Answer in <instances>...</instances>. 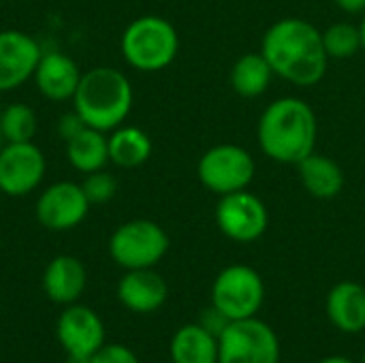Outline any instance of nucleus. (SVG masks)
<instances>
[{"instance_id":"nucleus-8","label":"nucleus","mask_w":365,"mask_h":363,"mask_svg":"<svg viewBox=\"0 0 365 363\" xmlns=\"http://www.w3.org/2000/svg\"><path fill=\"white\" fill-rule=\"evenodd\" d=\"M218 363H280V340L257 317L231 321L218 338Z\"/></svg>"},{"instance_id":"nucleus-13","label":"nucleus","mask_w":365,"mask_h":363,"mask_svg":"<svg viewBox=\"0 0 365 363\" xmlns=\"http://www.w3.org/2000/svg\"><path fill=\"white\" fill-rule=\"evenodd\" d=\"M43 49L34 36L21 30L0 32V92H11L34 77Z\"/></svg>"},{"instance_id":"nucleus-18","label":"nucleus","mask_w":365,"mask_h":363,"mask_svg":"<svg viewBox=\"0 0 365 363\" xmlns=\"http://www.w3.org/2000/svg\"><path fill=\"white\" fill-rule=\"evenodd\" d=\"M299 180L314 199H334L344 188V173L329 156L312 152L299 165Z\"/></svg>"},{"instance_id":"nucleus-33","label":"nucleus","mask_w":365,"mask_h":363,"mask_svg":"<svg viewBox=\"0 0 365 363\" xmlns=\"http://www.w3.org/2000/svg\"><path fill=\"white\" fill-rule=\"evenodd\" d=\"M0 111H2V109H0ZM0 139H2V133H0Z\"/></svg>"},{"instance_id":"nucleus-27","label":"nucleus","mask_w":365,"mask_h":363,"mask_svg":"<svg viewBox=\"0 0 365 363\" xmlns=\"http://www.w3.org/2000/svg\"><path fill=\"white\" fill-rule=\"evenodd\" d=\"M231 321L216 308V306H210V308H205L203 312H201V319H199V325L203 327V329H207L212 336H216V338H220V334L227 329V325H229Z\"/></svg>"},{"instance_id":"nucleus-5","label":"nucleus","mask_w":365,"mask_h":363,"mask_svg":"<svg viewBox=\"0 0 365 363\" xmlns=\"http://www.w3.org/2000/svg\"><path fill=\"white\" fill-rule=\"evenodd\" d=\"M169 250L167 231L148 218H135L120 225L109 237L111 259L128 270H150L158 265Z\"/></svg>"},{"instance_id":"nucleus-2","label":"nucleus","mask_w":365,"mask_h":363,"mask_svg":"<svg viewBox=\"0 0 365 363\" xmlns=\"http://www.w3.org/2000/svg\"><path fill=\"white\" fill-rule=\"evenodd\" d=\"M319 124L314 109L297 96L272 101L257 124V139L263 154L280 165H299L314 152Z\"/></svg>"},{"instance_id":"nucleus-23","label":"nucleus","mask_w":365,"mask_h":363,"mask_svg":"<svg viewBox=\"0 0 365 363\" xmlns=\"http://www.w3.org/2000/svg\"><path fill=\"white\" fill-rule=\"evenodd\" d=\"M36 113L26 103H13L0 111V133L6 143L32 141V137L36 135Z\"/></svg>"},{"instance_id":"nucleus-22","label":"nucleus","mask_w":365,"mask_h":363,"mask_svg":"<svg viewBox=\"0 0 365 363\" xmlns=\"http://www.w3.org/2000/svg\"><path fill=\"white\" fill-rule=\"evenodd\" d=\"M274 71L261 51L244 53L231 68V88L244 98H257L267 92Z\"/></svg>"},{"instance_id":"nucleus-9","label":"nucleus","mask_w":365,"mask_h":363,"mask_svg":"<svg viewBox=\"0 0 365 363\" xmlns=\"http://www.w3.org/2000/svg\"><path fill=\"white\" fill-rule=\"evenodd\" d=\"M214 216L220 233L237 244H252L261 240L269 227L265 203L248 188L222 195Z\"/></svg>"},{"instance_id":"nucleus-12","label":"nucleus","mask_w":365,"mask_h":363,"mask_svg":"<svg viewBox=\"0 0 365 363\" xmlns=\"http://www.w3.org/2000/svg\"><path fill=\"white\" fill-rule=\"evenodd\" d=\"M56 336L66 357L90 359L105 347V325L101 317L81 304H71L58 319Z\"/></svg>"},{"instance_id":"nucleus-24","label":"nucleus","mask_w":365,"mask_h":363,"mask_svg":"<svg viewBox=\"0 0 365 363\" xmlns=\"http://www.w3.org/2000/svg\"><path fill=\"white\" fill-rule=\"evenodd\" d=\"M323 45L329 58L334 60H346L353 58L361 49V32L359 26H353L349 21L331 24L323 32Z\"/></svg>"},{"instance_id":"nucleus-20","label":"nucleus","mask_w":365,"mask_h":363,"mask_svg":"<svg viewBox=\"0 0 365 363\" xmlns=\"http://www.w3.org/2000/svg\"><path fill=\"white\" fill-rule=\"evenodd\" d=\"M109 163L122 169H135L152 156V139L137 126H118L107 137Z\"/></svg>"},{"instance_id":"nucleus-3","label":"nucleus","mask_w":365,"mask_h":363,"mask_svg":"<svg viewBox=\"0 0 365 363\" xmlns=\"http://www.w3.org/2000/svg\"><path fill=\"white\" fill-rule=\"evenodd\" d=\"M133 86L128 77L113 66H96L81 75L73 96V111L86 126L109 133L128 118L133 109Z\"/></svg>"},{"instance_id":"nucleus-21","label":"nucleus","mask_w":365,"mask_h":363,"mask_svg":"<svg viewBox=\"0 0 365 363\" xmlns=\"http://www.w3.org/2000/svg\"><path fill=\"white\" fill-rule=\"evenodd\" d=\"M66 158L79 173H94L109 163V145L105 133L86 126L79 135L66 141Z\"/></svg>"},{"instance_id":"nucleus-17","label":"nucleus","mask_w":365,"mask_h":363,"mask_svg":"<svg viewBox=\"0 0 365 363\" xmlns=\"http://www.w3.org/2000/svg\"><path fill=\"white\" fill-rule=\"evenodd\" d=\"M325 312L331 325L342 334H359L365 329V287L353 280L331 287L325 300Z\"/></svg>"},{"instance_id":"nucleus-29","label":"nucleus","mask_w":365,"mask_h":363,"mask_svg":"<svg viewBox=\"0 0 365 363\" xmlns=\"http://www.w3.org/2000/svg\"><path fill=\"white\" fill-rule=\"evenodd\" d=\"M338 9H342L344 13L357 15V13H365V0H334Z\"/></svg>"},{"instance_id":"nucleus-30","label":"nucleus","mask_w":365,"mask_h":363,"mask_svg":"<svg viewBox=\"0 0 365 363\" xmlns=\"http://www.w3.org/2000/svg\"><path fill=\"white\" fill-rule=\"evenodd\" d=\"M319 363H355V362H353V359H349V357H342V355H331V357L321 359Z\"/></svg>"},{"instance_id":"nucleus-25","label":"nucleus","mask_w":365,"mask_h":363,"mask_svg":"<svg viewBox=\"0 0 365 363\" xmlns=\"http://www.w3.org/2000/svg\"><path fill=\"white\" fill-rule=\"evenodd\" d=\"M90 205H101V203H107L115 197L118 193V180L107 173V171H94V173H88L83 184H81Z\"/></svg>"},{"instance_id":"nucleus-16","label":"nucleus","mask_w":365,"mask_h":363,"mask_svg":"<svg viewBox=\"0 0 365 363\" xmlns=\"http://www.w3.org/2000/svg\"><path fill=\"white\" fill-rule=\"evenodd\" d=\"M86 285H88L86 267L79 259L71 255H60L51 259L43 272V291L53 304L60 306L77 304V300L86 291Z\"/></svg>"},{"instance_id":"nucleus-14","label":"nucleus","mask_w":365,"mask_h":363,"mask_svg":"<svg viewBox=\"0 0 365 363\" xmlns=\"http://www.w3.org/2000/svg\"><path fill=\"white\" fill-rule=\"evenodd\" d=\"M169 297V287L160 274L150 270H128L118 282V300L124 308L137 315H150L163 308Z\"/></svg>"},{"instance_id":"nucleus-10","label":"nucleus","mask_w":365,"mask_h":363,"mask_svg":"<svg viewBox=\"0 0 365 363\" xmlns=\"http://www.w3.org/2000/svg\"><path fill=\"white\" fill-rule=\"evenodd\" d=\"M45 171V154L32 141L6 143L0 150V193L6 197H26L36 190Z\"/></svg>"},{"instance_id":"nucleus-4","label":"nucleus","mask_w":365,"mask_h":363,"mask_svg":"<svg viewBox=\"0 0 365 363\" xmlns=\"http://www.w3.org/2000/svg\"><path fill=\"white\" fill-rule=\"evenodd\" d=\"M120 49L128 66L141 73L167 68L180 51L175 26L158 15H143L130 21L122 34Z\"/></svg>"},{"instance_id":"nucleus-15","label":"nucleus","mask_w":365,"mask_h":363,"mask_svg":"<svg viewBox=\"0 0 365 363\" xmlns=\"http://www.w3.org/2000/svg\"><path fill=\"white\" fill-rule=\"evenodd\" d=\"M81 75L83 73L71 56L60 51H43L34 71V83L38 92L49 101H73Z\"/></svg>"},{"instance_id":"nucleus-28","label":"nucleus","mask_w":365,"mask_h":363,"mask_svg":"<svg viewBox=\"0 0 365 363\" xmlns=\"http://www.w3.org/2000/svg\"><path fill=\"white\" fill-rule=\"evenodd\" d=\"M83 128H86V122H83L75 111L64 113V116L60 118V122H58V135H60V139H62L64 143L71 141L75 135H79Z\"/></svg>"},{"instance_id":"nucleus-32","label":"nucleus","mask_w":365,"mask_h":363,"mask_svg":"<svg viewBox=\"0 0 365 363\" xmlns=\"http://www.w3.org/2000/svg\"><path fill=\"white\" fill-rule=\"evenodd\" d=\"M359 363H365V353H364V357H361V362H359Z\"/></svg>"},{"instance_id":"nucleus-26","label":"nucleus","mask_w":365,"mask_h":363,"mask_svg":"<svg viewBox=\"0 0 365 363\" xmlns=\"http://www.w3.org/2000/svg\"><path fill=\"white\" fill-rule=\"evenodd\" d=\"M90 363H141L139 357L124 344H105L101 351H96Z\"/></svg>"},{"instance_id":"nucleus-11","label":"nucleus","mask_w":365,"mask_h":363,"mask_svg":"<svg viewBox=\"0 0 365 363\" xmlns=\"http://www.w3.org/2000/svg\"><path fill=\"white\" fill-rule=\"evenodd\" d=\"M90 212V201L75 182H56L36 199V220L49 231H71L79 227Z\"/></svg>"},{"instance_id":"nucleus-31","label":"nucleus","mask_w":365,"mask_h":363,"mask_svg":"<svg viewBox=\"0 0 365 363\" xmlns=\"http://www.w3.org/2000/svg\"><path fill=\"white\" fill-rule=\"evenodd\" d=\"M359 32H361V49H365V17L364 21L359 24Z\"/></svg>"},{"instance_id":"nucleus-6","label":"nucleus","mask_w":365,"mask_h":363,"mask_svg":"<svg viewBox=\"0 0 365 363\" xmlns=\"http://www.w3.org/2000/svg\"><path fill=\"white\" fill-rule=\"evenodd\" d=\"M257 173L252 154L235 143H218L205 150L197 163L199 182L214 195H231L246 190Z\"/></svg>"},{"instance_id":"nucleus-1","label":"nucleus","mask_w":365,"mask_h":363,"mask_svg":"<svg viewBox=\"0 0 365 363\" xmlns=\"http://www.w3.org/2000/svg\"><path fill=\"white\" fill-rule=\"evenodd\" d=\"M261 53L274 75L299 88L319 83L327 73L329 56L323 45V32L302 17L274 21L263 34Z\"/></svg>"},{"instance_id":"nucleus-19","label":"nucleus","mask_w":365,"mask_h":363,"mask_svg":"<svg viewBox=\"0 0 365 363\" xmlns=\"http://www.w3.org/2000/svg\"><path fill=\"white\" fill-rule=\"evenodd\" d=\"M173 363H218V338L199 323L180 327L169 342Z\"/></svg>"},{"instance_id":"nucleus-7","label":"nucleus","mask_w":365,"mask_h":363,"mask_svg":"<svg viewBox=\"0 0 365 363\" xmlns=\"http://www.w3.org/2000/svg\"><path fill=\"white\" fill-rule=\"evenodd\" d=\"M265 282L250 265L225 267L212 285V306H216L229 321L252 319L263 308Z\"/></svg>"}]
</instances>
